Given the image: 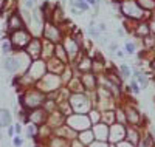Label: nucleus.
I'll use <instances>...</instances> for the list:
<instances>
[{"instance_id": "f257e3e1", "label": "nucleus", "mask_w": 155, "mask_h": 147, "mask_svg": "<svg viewBox=\"0 0 155 147\" xmlns=\"http://www.w3.org/2000/svg\"><path fill=\"white\" fill-rule=\"evenodd\" d=\"M120 14L124 19H130V20H149L150 19V12L144 11L141 8L137 0H121L120 3Z\"/></svg>"}, {"instance_id": "f03ea898", "label": "nucleus", "mask_w": 155, "mask_h": 147, "mask_svg": "<svg viewBox=\"0 0 155 147\" xmlns=\"http://www.w3.org/2000/svg\"><path fill=\"white\" fill-rule=\"evenodd\" d=\"M64 31L61 28V25L54 23V22H51V20H47L42 26V39H45V41L51 42V44H59L62 42V39H64Z\"/></svg>"}, {"instance_id": "7ed1b4c3", "label": "nucleus", "mask_w": 155, "mask_h": 147, "mask_svg": "<svg viewBox=\"0 0 155 147\" xmlns=\"http://www.w3.org/2000/svg\"><path fill=\"white\" fill-rule=\"evenodd\" d=\"M45 99H47V93H44L42 90H39L36 85H33V88L28 90L22 96V104L27 105V107H31V109H37V107L44 105Z\"/></svg>"}, {"instance_id": "20e7f679", "label": "nucleus", "mask_w": 155, "mask_h": 147, "mask_svg": "<svg viewBox=\"0 0 155 147\" xmlns=\"http://www.w3.org/2000/svg\"><path fill=\"white\" fill-rule=\"evenodd\" d=\"M62 81H61V76L59 74H53V73H47L42 79H39L36 82V87L39 90H42L44 93H51V91H56L62 87Z\"/></svg>"}, {"instance_id": "39448f33", "label": "nucleus", "mask_w": 155, "mask_h": 147, "mask_svg": "<svg viewBox=\"0 0 155 147\" xmlns=\"http://www.w3.org/2000/svg\"><path fill=\"white\" fill-rule=\"evenodd\" d=\"M31 37H33V34H31V31L27 30V28H22V30H17V31L9 33V41H11L12 47H14V50H19V51H22V50L27 48V45H28L30 41H31Z\"/></svg>"}, {"instance_id": "423d86ee", "label": "nucleus", "mask_w": 155, "mask_h": 147, "mask_svg": "<svg viewBox=\"0 0 155 147\" xmlns=\"http://www.w3.org/2000/svg\"><path fill=\"white\" fill-rule=\"evenodd\" d=\"M70 104H71V109L76 113H85V110H88L90 107V99L85 95L84 91L81 93H71L70 95Z\"/></svg>"}, {"instance_id": "0eeeda50", "label": "nucleus", "mask_w": 155, "mask_h": 147, "mask_svg": "<svg viewBox=\"0 0 155 147\" xmlns=\"http://www.w3.org/2000/svg\"><path fill=\"white\" fill-rule=\"evenodd\" d=\"M34 82H37L39 79H42L48 71H47V62L44 59H36V60H31L28 70L25 71Z\"/></svg>"}, {"instance_id": "6e6552de", "label": "nucleus", "mask_w": 155, "mask_h": 147, "mask_svg": "<svg viewBox=\"0 0 155 147\" xmlns=\"http://www.w3.org/2000/svg\"><path fill=\"white\" fill-rule=\"evenodd\" d=\"M25 53L31 57V60L42 59V37L33 36L30 44L27 45V48H25Z\"/></svg>"}, {"instance_id": "1a4fd4ad", "label": "nucleus", "mask_w": 155, "mask_h": 147, "mask_svg": "<svg viewBox=\"0 0 155 147\" xmlns=\"http://www.w3.org/2000/svg\"><path fill=\"white\" fill-rule=\"evenodd\" d=\"M22 28H27V26H25V20H23L22 14H20V12H17V11L9 12V16L6 19V30H8V33L17 31V30H22Z\"/></svg>"}, {"instance_id": "9d476101", "label": "nucleus", "mask_w": 155, "mask_h": 147, "mask_svg": "<svg viewBox=\"0 0 155 147\" xmlns=\"http://www.w3.org/2000/svg\"><path fill=\"white\" fill-rule=\"evenodd\" d=\"M81 82L85 91H96V88L99 87V81H98V74L93 71H85L79 74Z\"/></svg>"}, {"instance_id": "9b49d317", "label": "nucleus", "mask_w": 155, "mask_h": 147, "mask_svg": "<svg viewBox=\"0 0 155 147\" xmlns=\"http://www.w3.org/2000/svg\"><path fill=\"white\" fill-rule=\"evenodd\" d=\"M45 62H47V71H48V73H53V74H59V76L62 74V71L65 70V67H67L62 60H59V59L54 57V56L50 57V59H47Z\"/></svg>"}, {"instance_id": "f8f14e48", "label": "nucleus", "mask_w": 155, "mask_h": 147, "mask_svg": "<svg viewBox=\"0 0 155 147\" xmlns=\"http://www.w3.org/2000/svg\"><path fill=\"white\" fill-rule=\"evenodd\" d=\"M137 39H143L146 36L150 34V28H149V20H138L135 23V28H134V33H132Z\"/></svg>"}, {"instance_id": "ddd939ff", "label": "nucleus", "mask_w": 155, "mask_h": 147, "mask_svg": "<svg viewBox=\"0 0 155 147\" xmlns=\"http://www.w3.org/2000/svg\"><path fill=\"white\" fill-rule=\"evenodd\" d=\"M3 68H5L8 73H17V71H19V64H17L16 54H6V56H5Z\"/></svg>"}, {"instance_id": "4468645a", "label": "nucleus", "mask_w": 155, "mask_h": 147, "mask_svg": "<svg viewBox=\"0 0 155 147\" xmlns=\"http://www.w3.org/2000/svg\"><path fill=\"white\" fill-rule=\"evenodd\" d=\"M54 57H58L59 60H62L65 65H70L71 64L70 62V57H68V53H67L65 48H64L62 42H59V44L54 45Z\"/></svg>"}, {"instance_id": "2eb2a0df", "label": "nucleus", "mask_w": 155, "mask_h": 147, "mask_svg": "<svg viewBox=\"0 0 155 147\" xmlns=\"http://www.w3.org/2000/svg\"><path fill=\"white\" fill-rule=\"evenodd\" d=\"M132 77H135L137 81H138V84L141 85V90L143 88H147V85H149V76L143 71V70H134L132 71Z\"/></svg>"}, {"instance_id": "dca6fc26", "label": "nucleus", "mask_w": 155, "mask_h": 147, "mask_svg": "<svg viewBox=\"0 0 155 147\" xmlns=\"http://www.w3.org/2000/svg\"><path fill=\"white\" fill-rule=\"evenodd\" d=\"M45 110H42V109H37L36 110H33L31 113H30V119H31V122L33 124H44V119H45Z\"/></svg>"}, {"instance_id": "f3484780", "label": "nucleus", "mask_w": 155, "mask_h": 147, "mask_svg": "<svg viewBox=\"0 0 155 147\" xmlns=\"http://www.w3.org/2000/svg\"><path fill=\"white\" fill-rule=\"evenodd\" d=\"M11 121H12L11 113L6 109H0V124H2V129L11 126Z\"/></svg>"}, {"instance_id": "a211bd4d", "label": "nucleus", "mask_w": 155, "mask_h": 147, "mask_svg": "<svg viewBox=\"0 0 155 147\" xmlns=\"http://www.w3.org/2000/svg\"><path fill=\"white\" fill-rule=\"evenodd\" d=\"M68 3H70V6L78 8L81 12H87L90 9V5L85 2V0H68Z\"/></svg>"}, {"instance_id": "6ab92c4d", "label": "nucleus", "mask_w": 155, "mask_h": 147, "mask_svg": "<svg viewBox=\"0 0 155 147\" xmlns=\"http://www.w3.org/2000/svg\"><path fill=\"white\" fill-rule=\"evenodd\" d=\"M87 33H88V37H92L93 41H98V39L102 36V33H101V31L96 28V23H95V20H92V22H90Z\"/></svg>"}, {"instance_id": "aec40b11", "label": "nucleus", "mask_w": 155, "mask_h": 147, "mask_svg": "<svg viewBox=\"0 0 155 147\" xmlns=\"http://www.w3.org/2000/svg\"><path fill=\"white\" fill-rule=\"evenodd\" d=\"M0 48H2V51H3L5 56H6V54H11L12 51H16L14 47H12V44H11V41H9V37H8V39H3V41L0 42Z\"/></svg>"}, {"instance_id": "412c9836", "label": "nucleus", "mask_w": 155, "mask_h": 147, "mask_svg": "<svg viewBox=\"0 0 155 147\" xmlns=\"http://www.w3.org/2000/svg\"><path fill=\"white\" fill-rule=\"evenodd\" d=\"M126 116H127L129 121L134 122V124H137V122L140 121V113H138V110L134 109V107H129L127 112H126Z\"/></svg>"}, {"instance_id": "4be33fe9", "label": "nucleus", "mask_w": 155, "mask_h": 147, "mask_svg": "<svg viewBox=\"0 0 155 147\" xmlns=\"http://www.w3.org/2000/svg\"><path fill=\"white\" fill-rule=\"evenodd\" d=\"M137 3L143 8L144 11H155V0H137Z\"/></svg>"}, {"instance_id": "5701e85b", "label": "nucleus", "mask_w": 155, "mask_h": 147, "mask_svg": "<svg viewBox=\"0 0 155 147\" xmlns=\"http://www.w3.org/2000/svg\"><path fill=\"white\" fill-rule=\"evenodd\" d=\"M118 71H120V76H121L123 79H130V76H132V68H130L127 64H121L120 68H118Z\"/></svg>"}, {"instance_id": "b1692460", "label": "nucleus", "mask_w": 155, "mask_h": 147, "mask_svg": "<svg viewBox=\"0 0 155 147\" xmlns=\"http://www.w3.org/2000/svg\"><path fill=\"white\" fill-rule=\"evenodd\" d=\"M124 53H126V54H129V56L137 54V44L134 41H126V44H124Z\"/></svg>"}, {"instance_id": "393cba45", "label": "nucleus", "mask_w": 155, "mask_h": 147, "mask_svg": "<svg viewBox=\"0 0 155 147\" xmlns=\"http://www.w3.org/2000/svg\"><path fill=\"white\" fill-rule=\"evenodd\" d=\"M129 90H130L134 95H140V93H141V85L138 84V81H137L135 77L130 79V84H129Z\"/></svg>"}, {"instance_id": "a878e982", "label": "nucleus", "mask_w": 155, "mask_h": 147, "mask_svg": "<svg viewBox=\"0 0 155 147\" xmlns=\"http://www.w3.org/2000/svg\"><path fill=\"white\" fill-rule=\"evenodd\" d=\"M36 3H37V0H23V6L27 9H34Z\"/></svg>"}, {"instance_id": "bb28decb", "label": "nucleus", "mask_w": 155, "mask_h": 147, "mask_svg": "<svg viewBox=\"0 0 155 147\" xmlns=\"http://www.w3.org/2000/svg\"><path fill=\"white\" fill-rule=\"evenodd\" d=\"M96 28H98V30H99V31H101L102 34H104V33L107 31V25H106L104 22H99V23L96 25Z\"/></svg>"}, {"instance_id": "cd10ccee", "label": "nucleus", "mask_w": 155, "mask_h": 147, "mask_svg": "<svg viewBox=\"0 0 155 147\" xmlns=\"http://www.w3.org/2000/svg\"><path fill=\"white\" fill-rule=\"evenodd\" d=\"M109 51L110 53H116V51H118V44H116V42H110L109 44Z\"/></svg>"}, {"instance_id": "c85d7f7f", "label": "nucleus", "mask_w": 155, "mask_h": 147, "mask_svg": "<svg viewBox=\"0 0 155 147\" xmlns=\"http://www.w3.org/2000/svg\"><path fill=\"white\" fill-rule=\"evenodd\" d=\"M149 28H150V34H155V20L149 19Z\"/></svg>"}, {"instance_id": "c756f323", "label": "nucleus", "mask_w": 155, "mask_h": 147, "mask_svg": "<svg viewBox=\"0 0 155 147\" xmlns=\"http://www.w3.org/2000/svg\"><path fill=\"white\" fill-rule=\"evenodd\" d=\"M70 12H71L73 16H79V14H82L79 9H78V8H73V6H70Z\"/></svg>"}, {"instance_id": "7c9ffc66", "label": "nucleus", "mask_w": 155, "mask_h": 147, "mask_svg": "<svg viewBox=\"0 0 155 147\" xmlns=\"http://www.w3.org/2000/svg\"><path fill=\"white\" fill-rule=\"evenodd\" d=\"M85 2H87V3L90 5V6H92V8H93V6H98V5H99V2H98V0H85Z\"/></svg>"}, {"instance_id": "2f4dec72", "label": "nucleus", "mask_w": 155, "mask_h": 147, "mask_svg": "<svg viewBox=\"0 0 155 147\" xmlns=\"http://www.w3.org/2000/svg\"><path fill=\"white\" fill-rule=\"evenodd\" d=\"M116 34H118L120 37H124V34H126V30H124V28H118V30H116Z\"/></svg>"}, {"instance_id": "473e14b6", "label": "nucleus", "mask_w": 155, "mask_h": 147, "mask_svg": "<svg viewBox=\"0 0 155 147\" xmlns=\"http://www.w3.org/2000/svg\"><path fill=\"white\" fill-rule=\"evenodd\" d=\"M12 144H14L16 147H20V145H22V139H20V138H14V141H12Z\"/></svg>"}, {"instance_id": "72a5a7b5", "label": "nucleus", "mask_w": 155, "mask_h": 147, "mask_svg": "<svg viewBox=\"0 0 155 147\" xmlns=\"http://www.w3.org/2000/svg\"><path fill=\"white\" fill-rule=\"evenodd\" d=\"M150 68H152V70L155 71V56H153V57L150 59Z\"/></svg>"}, {"instance_id": "f704fd0d", "label": "nucleus", "mask_w": 155, "mask_h": 147, "mask_svg": "<svg viewBox=\"0 0 155 147\" xmlns=\"http://www.w3.org/2000/svg\"><path fill=\"white\" fill-rule=\"evenodd\" d=\"M115 54L118 56V57H124V54H126V53H124V51H120V50H118V51L115 53Z\"/></svg>"}, {"instance_id": "c9c22d12", "label": "nucleus", "mask_w": 155, "mask_h": 147, "mask_svg": "<svg viewBox=\"0 0 155 147\" xmlns=\"http://www.w3.org/2000/svg\"><path fill=\"white\" fill-rule=\"evenodd\" d=\"M14 130H16V132H20V130H22V127H20L19 124H16V127H14Z\"/></svg>"}, {"instance_id": "e433bc0d", "label": "nucleus", "mask_w": 155, "mask_h": 147, "mask_svg": "<svg viewBox=\"0 0 155 147\" xmlns=\"http://www.w3.org/2000/svg\"><path fill=\"white\" fill-rule=\"evenodd\" d=\"M150 19H153V20H155V11H152V12H150Z\"/></svg>"}, {"instance_id": "4c0bfd02", "label": "nucleus", "mask_w": 155, "mask_h": 147, "mask_svg": "<svg viewBox=\"0 0 155 147\" xmlns=\"http://www.w3.org/2000/svg\"><path fill=\"white\" fill-rule=\"evenodd\" d=\"M0 141H2V132H0Z\"/></svg>"}, {"instance_id": "58836bf2", "label": "nucleus", "mask_w": 155, "mask_h": 147, "mask_svg": "<svg viewBox=\"0 0 155 147\" xmlns=\"http://www.w3.org/2000/svg\"><path fill=\"white\" fill-rule=\"evenodd\" d=\"M98 2H99V3H101V0H98Z\"/></svg>"}]
</instances>
